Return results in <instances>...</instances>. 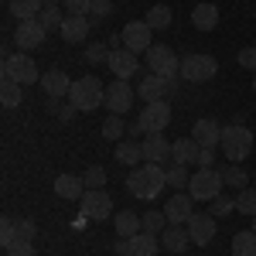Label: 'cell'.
Here are the masks:
<instances>
[{
    "mask_svg": "<svg viewBox=\"0 0 256 256\" xmlns=\"http://www.w3.org/2000/svg\"><path fill=\"white\" fill-rule=\"evenodd\" d=\"M4 79L18 82V86H34V82H41V72H38V65H34L31 55L18 52V55H7L4 58Z\"/></svg>",
    "mask_w": 256,
    "mask_h": 256,
    "instance_id": "obj_6",
    "label": "cell"
},
{
    "mask_svg": "<svg viewBox=\"0 0 256 256\" xmlns=\"http://www.w3.org/2000/svg\"><path fill=\"white\" fill-rule=\"evenodd\" d=\"M160 236L154 232H137L134 239H126V256H158Z\"/></svg>",
    "mask_w": 256,
    "mask_h": 256,
    "instance_id": "obj_23",
    "label": "cell"
},
{
    "mask_svg": "<svg viewBox=\"0 0 256 256\" xmlns=\"http://www.w3.org/2000/svg\"><path fill=\"white\" fill-rule=\"evenodd\" d=\"M222 188H226V178L216 168H198L192 174V181H188V195L195 202H216L222 195Z\"/></svg>",
    "mask_w": 256,
    "mask_h": 256,
    "instance_id": "obj_3",
    "label": "cell"
},
{
    "mask_svg": "<svg viewBox=\"0 0 256 256\" xmlns=\"http://www.w3.org/2000/svg\"><path fill=\"white\" fill-rule=\"evenodd\" d=\"M82 181H86V188H102V184H106V171L92 164V168H89V171L82 174Z\"/></svg>",
    "mask_w": 256,
    "mask_h": 256,
    "instance_id": "obj_42",
    "label": "cell"
},
{
    "mask_svg": "<svg viewBox=\"0 0 256 256\" xmlns=\"http://www.w3.org/2000/svg\"><path fill=\"white\" fill-rule=\"evenodd\" d=\"M140 218H144V232H154V236H160V232H164V229L171 226L164 212H144Z\"/></svg>",
    "mask_w": 256,
    "mask_h": 256,
    "instance_id": "obj_35",
    "label": "cell"
},
{
    "mask_svg": "<svg viewBox=\"0 0 256 256\" xmlns=\"http://www.w3.org/2000/svg\"><path fill=\"white\" fill-rule=\"evenodd\" d=\"M0 102L7 106V110H14V106H20L24 102V86H18V82H0Z\"/></svg>",
    "mask_w": 256,
    "mask_h": 256,
    "instance_id": "obj_31",
    "label": "cell"
},
{
    "mask_svg": "<svg viewBox=\"0 0 256 256\" xmlns=\"http://www.w3.org/2000/svg\"><path fill=\"white\" fill-rule=\"evenodd\" d=\"M222 178H226V184H229V188H239V192H242V188H250V174H246V168H242V164H229V168L222 171Z\"/></svg>",
    "mask_w": 256,
    "mask_h": 256,
    "instance_id": "obj_33",
    "label": "cell"
},
{
    "mask_svg": "<svg viewBox=\"0 0 256 256\" xmlns=\"http://www.w3.org/2000/svg\"><path fill=\"white\" fill-rule=\"evenodd\" d=\"M86 62H89V65H99V62H110V52H106L102 44H89V48H86Z\"/></svg>",
    "mask_w": 256,
    "mask_h": 256,
    "instance_id": "obj_44",
    "label": "cell"
},
{
    "mask_svg": "<svg viewBox=\"0 0 256 256\" xmlns=\"http://www.w3.org/2000/svg\"><path fill=\"white\" fill-rule=\"evenodd\" d=\"M192 202H195V198H192V195H184V192L171 195V198H168V205H164V216H168V222H171V226H184L188 218L195 216Z\"/></svg>",
    "mask_w": 256,
    "mask_h": 256,
    "instance_id": "obj_17",
    "label": "cell"
},
{
    "mask_svg": "<svg viewBox=\"0 0 256 256\" xmlns=\"http://www.w3.org/2000/svg\"><path fill=\"white\" fill-rule=\"evenodd\" d=\"M102 130V140H120L123 134H126V123H123V116H116V113H110V120L99 126Z\"/></svg>",
    "mask_w": 256,
    "mask_h": 256,
    "instance_id": "obj_36",
    "label": "cell"
},
{
    "mask_svg": "<svg viewBox=\"0 0 256 256\" xmlns=\"http://www.w3.org/2000/svg\"><path fill=\"white\" fill-rule=\"evenodd\" d=\"M113 14V0H92V10H89V20H92V28L102 24V20Z\"/></svg>",
    "mask_w": 256,
    "mask_h": 256,
    "instance_id": "obj_37",
    "label": "cell"
},
{
    "mask_svg": "<svg viewBox=\"0 0 256 256\" xmlns=\"http://www.w3.org/2000/svg\"><path fill=\"white\" fill-rule=\"evenodd\" d=\"M7 256H34V246H31V242H24V239H18V242L7 250Z\"/></svg>",
    "mask_w": 256,
    "mask_h": 256,
    "instance_id": "obj_46",
    "label": "cell"
},
{
    "mask_svg": "<svg viewBox=\"0 0 256 256\" xmlns=\"http://www.w3.org/2000/svg\"><path fill=\"white\" fill-rule=\"evenodd\" d=\"M144 55H147V68L154 76H164V79H178L181 76V58L174 55L171 44H150Z\"/></svg>",
    "mask_w": 256,
    "mask_h": 256,
    "instance_id": "obj_7",
    "label": "cell"
},
{
    "mask_svg": "<svg viewBox=\"0 0 256 256\" xmlns=\"http://www.w3.org/2000/svg\"><path fill=\"white\" fill-rule=\"evenodd\" d=\"M14 242H18V222H14V218H4V222H0V246L10 250Z\"/></svg>",
    "mask_w": 256,
    "mask_h": 256,
    "instance_id": "obj_38",
    "label": "cell"
},
{
    "mask_svg": "<svg viewBox=\"0 0 256 256\" xmlns=\"http://www.w3.org/2000/svg\"><path fill=\"white\" fill-rule=\"evenodd\" d=\"M192 181V174H188V168H181V164H174V168H168V184H174V188H184Z\"/></svg>",
    "mask_w": 256,
    "mask_h": 256,
    "instance_id": "obj_41",
    "label": "cell"
},
{
    "mask_svg": "<svg viewBox=\"0 0 256 256\" xmlns=\"http://www.w3.org/2000/svg\"><path fill=\"white\" fill-rule=\"evenodd\" d=\"M137 123L144 126V134H160V130H168V123H171V102H144V110H140Z\"/></svg>",
    "mask_w": 256,
    "mask_h": 256,
    "instance_id": "obj_9",
    "label": "cell"
},
{
    "mask_svg": "<svg viewBox=\"0 0 256 256\" xmlns=\"http://www.w3.org/2000/svg\"><path fill=\"white\" fill-rule=\"evenodd\" d=\"M41 89H44V96H48V99H62V96H68L72 79H68L62 68H48V72L41 76Z\"/></svg>",
    "mask_w": 256,
    "mask_h": 256,
    "instance_id": "obj_18",
    "label": "cell"
},
{
    "mask_svg": "<svg viewBox=\"0 0 256 256\" xmlns=\"http://www.w3.org/2000/svg\"><path fill=\"white\" fill-rule=\"evenodd\" d=\"M116 160L126 164V168H137L144 160V144H134V140H120L116 144Z\"/></svg>",
    "mask_w": 256,
    "mask_h": 256,
    "instance_id": "obj_28",
    "label": "cell"
},
{
    "mask_svg": "<svg viewBox=\"0 0 256 256\" xmlns=\"http://www.w3.org/2000/svg\"><path fill=\"white\" fill-rule=\"evenodd\" d=\"M253 232H256V216H253Z\"/></svg>",
    "mask_w": 256,
    "mask_h": 256,
    "instance_id": "obj_51",
    "label": "cell"
},
{
    "mask_svg": "<svg viewBox=\"0 0 256 256\" xmlns=\"http://www.w3.org/2000/svg\"><path fill=\"white\" fill-rule=\"evenodd\" d=\"M253 92H256V76H253Z\"/></svg>",
    "mask_w": 256,
    "mask_h": 256,
    "instance_id": "obj_52",
    "label": "cell"
},
{
    "mask_svg": "<svg viewBox=\"0 0 256 256\" xmlns=\"http://www.w3.org/2000/svg\"><path fill=\"white\" fill-rule=\"evenodd\" d=\"M236 212V198H226V195H218L216 202H212V216L216 218H229Z\"/></svg>",
    "mask_w": 256,
    "mask_h": 256,
    "instance_id": "obj_39",
    "label": "cell"
},
{
    "mask_svg": "<svg viewBox=\"0 0 256 256\" xmlns=\"http://www.w3.org/2000/svg\"><path fill=\"white\" fill-rule=\"evenodd\" d=\"M120 34H123V48H130L134 55L147 52V48L154 44V28H150L147 20H130Z\"/></svg>",
    "mask_w": 256,
    "mask_h": 256,
    "instance_id": "obj_10",
    "label": "cell"
},
{
    "mask_svg": "<svg viewBox=\"0 0 256 256\" xmlns=\"http://www.w3.org/2000/svg\"><path fill=\"white\" fill-rule=\"evenodd\" d=\"M232 256H256V232L242 229L232 236Z\"/></svg>",
    "mask_w": 256,
    "mask_h": 256,
    "instance_id": "obj_29",
    "label": "cell"
},
{
    "mask_svg": "<svg viewBox=\"0 0 256 256\" xmlns=\"http://www.w3.org/2000/svg\"><path fill=\"white\" fill-rule=\"evenodd\" d=\"M222 154L239 164L242 158H250V150H253V130H246L242 123H232V126H222Z\"/></svg>",
    "mask_w": 256,
    "mask_h": 256,
    "instance_id": "obj_4",
    "label": "cell"
},
{
    "mask_svg": "<svg viewBox=\"0 0 256 256\" xmlns=\"http://www.w3.org/2000/svg\"><path fill=\"white\" fill-rule=\"evenodd\" d=\"M48 38V31H44V24L38 18L34 20H18V31H14V41H18V48H41Z\"/></svg>",
    "mask_w": 256,
    "mask_h": 256,
    "instance_id": "obj_14",
    "label": "cell"
},
{
    "mask_svg": "<svg viewBox=\"0 0 256 256\" xmlns=\"http://www.w3.org/2000/svg\"><path fill=\"white\" fill-rule=\"evenodd\" d=\"M188 242H192V236L184 232V226H168L160 232V250H168V253H184Z\"/></svg>",
    "mask_w": 256,
    "mask_h": 256,
    "instance_id": "obj_24",
    "label": "cell"
},
{
    "mask_svg": "<svg viewBox=\"0 0 256 256\" xmlns=\"http://www.w3.org/2000/svg\"><path fill=\"white\" fill-rule=\"evenodd\" d=\"M236 212L239 216H256V188H242L236 195Z\"/></svg>",
    "mask_w": 256,
    "mask_h": 256,
    "instance_id": "obj_34",
    "label": "cell"
},
{
    "mask_svg": "<svg viewBox=\"0 0 256 256\" xmlns=\"http://www.w3.org/2000/svg\"><path fill=\"white\" fill-rule=\"evenodd\" d=\"M79 212L89 222H102V218L113 216V195L106 192V188H89L79 202Z\"/></svg>",
    "mask_w": 256,
    "mask_h": 256,
    "instance_id": "obj_8",
    "label": "cell"
},
{
    "mask_svg": "<svg viewBox=\"0 0 256 256\" xmlns=\"http://www.w3.org/2000/svg\"><path fill=\"white\" fill-rule=\"evenodd\" d=\"M164 184H168V171L154 164V160H147L144 168H134L130 174H126V192L140 202H154V198L164 192Z\"/></svg>",
    "mask_w": 256,
    "mask_h": 256,
    "instance_id": "obj_1",
    "label": "cell"
},
{
    "mask_svg": "<svg viewBox=\"0 0 256 256\" xmlns=\"http://www.w3.org/2000/svg\"><path fill=\"white\" fill-rule=\"evenodd\" d=\"M178 86V79H164V76H144L140 79V86H137V96L144 99V102H158V99H164L171 89Z\"/></svg>",
    "mask_w": 256,
    "mask_h": 256,
    "instance_id": "obj_12",
    "label": "cell"
},
{
    "mask_svg": "<svg viewBox=\"0 0 256 256\" xmlns=\"http://www.w3.org/2000/svg\"><path fill=\"white\" fill-rule=\"evenodd\" d=\"M198 154H202V147L195 144V137H181L171 144V160L181 164V168H188V164H198Z\"/></svg>",
    "mask_w": 256,
    "mask_h": 256,
    "instance_id": "obj_22",
    "label": "cell"
},
{
    "mask_svg": "<svg viewBox=\"0 0 256 256\" xmlns=\"http://www.w3.org/2000/svg\"><path fill=\"white\" fill-rule=\"evenodd\" d=\"M188 236L195 246H208L216 239V216L212 212H195L188 218Z\"/></svg>",
    "mask_w": 256,
    "mask_h": 256,
    "instance_id": "obj_13",
    "label": "cell"
},
{
    "mask_svg": "<svg viewBox=\"0 0 256 256\" xmlns=\"http://www.w3.org/2000/svg\"><path fill=\"white\" fill-rule=\"evenodd\" d=\"M62 7H65V14H72V18H89L92 0H62Z\"/></svg>",
    "mask_w": 256,
    "mask_h": 256,
    "instance_id": "obj_40",
    "label": "cell"
},
{
    "mask_svg": "<svg viewBox=\"0 0 256 256\" xmlns=\"http://www.w3.org/2000/svg\"><path fill=\"white\" fill-rule=\"evenodd\" d=\"M89 31H92V20L89 18H65V24H62V41H68V44H82V41L89 38Z\"/></svg>",
    "mask_w": 256,
    "mask_h": 256,
    "instance_id": "obj_19",
    "label": "cell"
},
{
    "mask_svg": "<svg viewBox=\"0 0 256 256\" xmlns=\"http://www.w3.org/2000/svg\"><path fill=\"white\" fill-rule=\"evenodd\" d=\"M130 106H134V89H130V82L126 79L110 82V86H106V110L116 113V116H123V113H130Z\"/></svg>",
    "mask_w": 256,
    "mask_h": 256,
    "instance_id": "obj_11",
    "label": "cell"
},
{
    "mask_svg": "<svg viewBox=\"0 0 256 256\" xmlns=\"http://www.w3.org/2000/svg\"><path fill=\"white\" fill-rule=\"evenodd\" d=\"M52 188H55V195H58V198H68V202H82V195L89 192L86 181H82V178H72V174H58Z\"/></svg>",
    "mask_w": 256,
    "mask_h": 256,
    "instance_id": "obj_21",
    "label": "cell"
},
{
    "mask_svg": "<svg viewBox=\"0 0 256 256\" xmlns=\"http://www.w3.org/2000/svg\"><path fill=\"white\" fill-rule=\"evenodd\" d=\"M34 236H38V226H34L31 218H20V222H18V239H24V242H31Z\"/></svg>",
    "mask_w": 256,
    "mask_h": 256,
    "instance_id": "obj_45",
    "label": "cell"
},
{
    "mask_svg": "<svg viewBox=\"0 0 256 256\" xmlns=\"http://www.w3.org/2000/svg\"><path fill=\"white\" fill-rule=\"evenodd\" d=\"M192 24H195L198 31H216L218 28V7L216 4H198L195 10H192Z\"/></svg>",
    "mask_w": 256,
    "mask_h": 256,
    "instance_id": "obj_26",
    "label": "cell"
},
{
    "mask_svg": "<svg viewBox=\"0 0 256 256\" xmlns=\"http://www.w3.org/2000/svg\"><path fill=\"white\" fill-rule=\"evenodd\" d=\"M7 7L18 20H34L44 10V0H7Z\"/></svg>",
    "mask_w": 256,
    "mask_h": 256,
    "instance_id": "obj_27",
    "label": "cell"
},
{
    "mask_svg": "<svg viewBox=\"0 0 256 256\" xmlns=\"http://www.w3.org/2000/svg\"><path fill=\"white\" fill-rule=\"evenodd\" d=\"M212 160H216V150H202L198 154V168H212Z\"/></svg>",
    "mask_w": 256,
    "mask_h": 256,
    "instance_id": "obj_47",
    "label": "cell"
},
{
    "mask_svg": "<svg viewBox=\"0 0 256 256\" xmlns=\"http://www.w3.org/2000/svg\"><path fill=\"white\" fill-rule=\"evenodd\" d=\"M171 158V140L164 137V134H147L144 137V160H154V164H160V160Z\"/></svg>",
    "mask_w": 256,
    "mask_h": 256,
    "instance_id": "obj_20",
    "label": "cell"
},
{
    "mask_svg": "<svg viewBox=\"0 0 256 256\" xmlns=\"http://www.w3.org/2000/svg\"><path fill=\"white\" fill-rule=\"evenodd\" d=\"M44 7H62V0H44Z\"/></svg>",
    "mask_w": 256,
    "mask_h": 256,
    "instance_id": "obj_50",
    "label": "cell"
},
{
    "mask_svg": "<svg viewBox=\"0 0 256 256\" xmlns=\"http://www.w3.org/2000/svg\"><path fill=\"white\" fill-rule=\"evenodd\" d=\"M192 137H195V144L202 150H216L222 144V123L218 120H198L192 126Z\"/></svg>",
    "mask_w": 256,
    "mask_h": 256,
    "instance_id": "obj_15",
    "label": "cell"
},
{
    "mask_svg": "<svg viewBox=\"0 0 256 256\" xmlns=\"http://www.w3.org/2000/svg\"><path fill=\"white\" fill-rule=\"evenodd\" d=\"M68 102L79 110V113H92L96 106H106V89L96 76H82V79L72 82L68 89Z\"/></svg>",
    "mask_w": 256,
    "mask_h": 256,
    "instance_id": "obj_2",
    "label": "cell"
},
{
    "mask_svg": "<svg viewBox=\"0 0 256 256\" xmlns=\"http://www.w3.org/2000/svg\"><path fill=\"white\" fill-rule=\"evenodd\" d=\"M126 134H130V137H137V134H144V126H140V123H130V126H126Z\"/></svg>",
    "mask_w": 256,
    "mask_h": 256,
    "instance_id": "obj_49",
    "label": "cell"
},
{
    "mask_svg": "<svg viewBox=\"0 0 256 256\" xmlns=\"http://www.w3.org/2000/svg\"><path fill=\"white\" fill-rule=\"evenodd\" d=\"M171 18H174V14H171L168 4H154V7L147 10V18H144V20H147L154 31H164V28H171Z\"/></svg>",
    "mask_w": 256,
    "mask_h": 256,
    "instance_id": "obj_30",
    "label": "cell"
},
{
    "mask_svg": "<svg viewBox=\"0 0 256 256\" xmlns=\"http://www.w3.org/2000/svg\"><path fill=\"white\" fill-rule=\"evenodd\" d=\"M113 226H116V236L120 239H134L137 232H144V218L137 216V212H116V218H113Z\"/></svg>",
    "mask_w": 256,
    "mask_h": 256,
    "instance_id": "obj_25",
    "label": "cell"
},
{
    "mask_svg": "<svg viewBox=\"0 0 256 256\" xmlns=\"http://www.w3.org/2000/svg\"><path fill=\"white\" fill-rule=\"evenodd\" d=\"M65 18H68V14H65V7H44V10L38 14V20L44 24V31H48V34H52V31H62Z\"/></svg>",
    "mask_w": 256,
    "mask_h": 256,
    "instance_id": "obj_32",
    "label": "cell"
},
{
    "mask_svg": "<svg viewBox=\"0 0 256 256\" xmlns=\"http://www.w3.org/2000/svg\"><path fill=\"white\" fill-rule=\"evenodd\" d=\"M236 62L242 65V68H250V72H256V44H246V48H239Z\"/></svg>",
    "mask_w": 256,
    "mask_h": 256,
    "instance_id": "obj_43",
    "label": "cell"
},
{
    "mask_svg": "<svg viewBox=\"0 0 256 256\" xmlns=\"http://www.w3.org/2000/svg\"><path fill=\"white\" fill-rule=\"evenodd\" d=\"M216 76H218V62L212 58V55L192 52V55H184V62H181V79L184 82L202 86V82H212Z\"/></svg>",
    "mask_w": 256,
    "mask_h": 256,
    "instance_id": "obj_5",
    "label": "cell"
},
{
    "mask_svg": "<svg viewBox=\"0 0 256 256\" xmlns=\"http://www.w3.org/2000/svg\"><path fill=\"white\" fill-rule=\"evenodd\" d=\"M72 113H76V106L68 102V106H58V113H55V116H58V120H72Z\"/></svg>",
    "mask_w": 256,
    "mask_h": 256,
    "instance_id": "obj_48",
    "label": "cell"
},
{
    "mask_svg": "<svg viewBox=\"0 0 256 256\" xmlns=\"http://www.w3.org/2000/svg\"><path fill=\"white\" fill-rule=\"evenodd\" d=\"M106 65H110V72H113L116 79H130V76H137V68H140L137 55H134L130 48H113Z\"/></svg>",
    "mask_w": 256,
    "mask_h": 256,
    "instance_id": "obj_16",
    "label": "cell"
}]
</instances>
